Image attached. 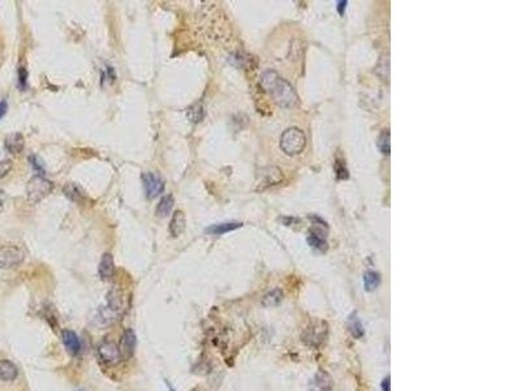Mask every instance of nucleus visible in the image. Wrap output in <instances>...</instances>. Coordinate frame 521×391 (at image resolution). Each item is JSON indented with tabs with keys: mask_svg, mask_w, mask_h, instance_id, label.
Listing matches in <instances>:
<instances>
[{
	"mask_svg": "<svg viewBox=\"0 0 521 391\" xmlns=\"http://www.w3.org/2000/svg\"><path fill=\"white\" fill-rule=\"evenodd\" d=\"M261 86L274 102L281 107H295L299 103V96L293 90L292 85L281 78L276 72H263L261 76Z\"/></svg>",
	"mask_w": 521,
	"mask_h": 391,
	"instance_id": "obj_1",
	"label": "nucleus"
},
{
	"mask_svg": "<svg viewBox=\"0 0 521 391\" xmlns=\"http://www.w3.org/2000/svg\"><path fill=\"white\" fill-rule=\"evenodd\" d=\"M327 335H328V325L326 321L312 320L302 330L301 340L309 347L318 348L326 341Z\"/></svg>",
	"mask_w": 521,
	"mask_h": 391,
	"instance_id": "obj_2",
	"label": "nucleus"
},
{
	"mask_svg": "<svg viewBox=\"0 0 521 391\" xmlns=\"http://www.w3.org/2000/svg\"><path fill=\"white\" fill-rule=\"evenodd\" d=\"M54 190V183L43 176V175H34L26 185V196L31 204H38L47 197Z\"/></svg>",
	"mask_w": 521,
	"mask_h": 391,
	"instance_id": "obj_3",
	"label": "nucleus"
},
{
	"mask_svg": "<svg viewBox=\"0 0 521 391\" xmlns=\"http://www.w3.org/2000/svg\"><path fill=\"white\" fill-rule=\"evenodd\" d=\"M305 134L299 128H290L284 130L280 137V148L287 156H297L305 148Z\"/></svg>",
	"mask_w": 521,
	"mask_h": 391,
	"instance_id": "obj_4",
	"label": "nucleus"
},
{
	"mask_svg": "<svg viewBox=\"0 0 521 391\" xmlns=\"http://www.w3.org/2000/svg\"><path fill=\"white\" fill-rule=\"evenodd\" d=\"M25 252L17 246L0 247V269H13L24 262Z\"/></svg>",
	"mask_w": 521,
	"mask_h": 391,
	"instance_id": "obj_5",
	"label": "nucleus"
},
{
	"mask_svg": "<svg viewBox=\"0 0 521 391\" xmlns=\"http://www.w3.org/2000/svg\"><path fill=\"white\" fill-rule=\"evenodd\" d=\"M144 190L149 200L157 199L164 190V181L157 172H144L141 176Z\"/></svg>",
	"mask_w": 521,
	"mask_h": 391,
	"instance_id": "obj_6",
	"label": "nucleus"
},
{
	"mask_svg": "<svg viewBox=\"0 0 521 391\" xmlns=\"http://www.w3.org/2000/svg\"><path fill=\"white\" fill-rule=\"evenodd\" d=\"M99 360L103 364L110 366H114L121 361V355L119 351V346L114 343L112 340H105L98 346L97 350Z\"/></svg>",
	"mask_w": 521,
	"mask_h": 391,
	"instance_id": "obj_7",
	"label": "nucleus"
},
{
	"mask_svg": "<svg viewBox=\"0 0 521 391\" xmlns=\"http://www.w3.org/2000/svg\"><path fill=\"white\" fill-rule=\"evenodd\" d=\"M137 338L136 332L132 329H127L121 335L120 343H119V351L121 355V360H129L132 359L134 351H136Z\"/></svg>",
	"mask_w": 521,
	"mask_h": 391,
	"instance_id": "obj_8",
	"label": "nucleus"
},
{
	"mask_svg": "<svg viewBox=\"0 0 521 391\" xmlns=\"http://www.w3.org/2000/svg\"><path fill=\"white\" fill-rule=\"evenodd\" d=\"M310 391H331L333 390V378L324 370H318L310 382H309Z\"/></svg>",
	"mask_w": 521,
	"mask_h": 391,
	"instance_id": "obj_9",
	"label": "nucleus"
},
{
	"mask_svg": "<svg viewBox=\"0 0 521 391\" xmlns=\"http://www.w3.org/2000/svg\"><path fill=\"white\" fill-rule=\"evenodd\" d=\"M20 370L13 361L8 359H0V381L4 383H12L19 378Z\"/></svg>",
	"mask_w": 521,
	"mask_h": 391,
	"instance_id": "obj_10",
	"label": "nucleus"
},
{
	"mask_svg": "<svg viewBox=\"0 0 521 391\" xmlns=\"http://www.w3.org/2000/svg\"><path fill=\"white\" fill-rule=\"evenodd\" d=\"M62 339L65 350H67V352H68L71 356H77V355H80L81 340L76 332L72 331V330L64 329L62 331Z\"/></svg>",
	"mask_w": 521,
	"mask_h": 391,
	"instance_id": "obj_11",
	"label": "nucleus"
},
{
	"mask_svg": "<svg viewBox=\"0 0 521 391\" xmlns=\"http://www.w3.org/2000/svg\"><path fill=\"white\" fill-rule=\"evenodd\" d=\"M98 273L102 280H110L115 274V262L114 256L111 253L106 252L105 255L101 258L98 266Z\"/></svg>",
	"mask_w": 521,
	"mask_h": 391,
	"instance_id": "obj_12",
	"label": "nucleus"
},
{
	"mask_svg": "<svg viewBox=\"0 0 521 391\" xmlns=\"http://www.w3.org/2000/svg\"><path fill=\"white\" fill-rule=\"evenodd\" d=\"M185 227H186L185 214H184L181 210H176L172 215V219H171L170 227H168L170 233L172 236H175V237H177V236H180L182 232H184V231H185Z\"/></svg>",
	"mask_w": 521,
	"mask_h": 391,
	"instance_id": "obj_13",
	"label": "nucleus"
},
{
	"mask_svg": "<svg viewBox=\"0 0 521 391\" xmlns=\"http://www.w3.org/2000/svg\"><path fill=\"white\" fill-rule=\"evenodd\" d=\"M4 146L11 154H20L25 148V138L21 133H11L6 137Z\"/></svg>",
	"mask_w": 521,
	"mask_h": 391,
	"instance_id": "obj_14",
	"label": "nucleus"
},
{
	"mask_svg": "<svg viewBox=\"0 0 521 391\" xmlns=\"http://www.w3.org/2000/svg\"><path fill=\"white\" fill-rule=\"evenodd\" d=\"M240 227H243V223H239V222H227V223H218L207 227L206 232L211 233V235H223V233L238 230Z\"/></svg>",
	"mask_w": 521,
	"mask_h": 391,
	"instance_id": "obj_15",
	"label": "nucleus"
},
{
	"mask_svg": "<svg viewBox=\"0 0 521 391\" xmlns=\"http://www.w3.org/2000/svg\"><path fill=\"white\" fill-rule=\"evenodd\" d=\"M107 308H110L115 313H120L123 309V298H121L120 289L112 288L107 295Z\"/></svg>",
	"mask_w": 521,
	"mask_h": 391,
	"instance_id": "obj_16",
	"label": "nucleus"
},
{
	"mask_svg": "<svg viewBox=\"0 0 521 391\" xmlns=\"http://www.w3.org/2000/svg\"><path fill=\"white\" fill-rule=\"evenodd\" d=\"M173 204H175V199H173L172 194L164 196L163 199L161 200V202H159L157 206L158 217L166 218L167 215H170L171 211H172V209H173Z\"/></svg>",
	"mask_w": 521,
	"mask_h": 391,
	"instance_id": "obj_17",
	"label": "nucleus"
},
{
	"mask_svg": "<svg viewBox=\"0 0 521 391\" xmlns=\"http://www.w3.org/2000/svg\"><path fill=\"white\" fill-rule=\"evenodd\" d=\"M281 300H283V291L280 288H274L263 296L262 305L266 308L276 307L280 304Z\"/></svg>",
	"mask_w": 521,
	"mask_h": 391,
	"instance_id": "obj_18",
	"label": "nucleus"
},
{
	"mask_svg": "<svg viewBox=\"0 0 521 391\" xmlns=\"http://www.w3.org/2000/svg\"><path fill=\"white\" fill-rule=\"evenodd\" d=\"M348 329L353 338H362L364 336V326L361 323L357 314H352L348 320Z\"/></svg>",
	"mask_w": 521,
	"mask_h": 391,
	"instance_id": "obj_19",
	"label": "nucleus"
},
{
	"mask_svg": "<svg viewBox=\"0 0 521 391\" xmlns=\"http://www.w3.org/2000/svg\"><path fill=\"white\" fill-rule=\"evenodd\" d=\"M381 284V275L376 271H366L364 274V287L366 291H374Z\"/></svg>",
	"mask_w": 521,
	"mask_h": 391,
	"instance_id": "obj_20",
	"label": "nucleus"
},
{
	"mask_svg": "<svg viewBox=\"0 0 521 391\" xmlns=\"http://www.w3.org/2000/svg\"><path fill=\"white\" fill-rule=\"evenodd\" d=\"M64 193H65V196H67V197H68L69 200H72V201L80 202L81 200L83 199L82 190H81L80 186L76 185V184H74V183L65 184Z\"/></svg>",
	"mask_w": 521,
	"mask_h": 391,
	"instance_id": "obj_21",
	"label": "nucleus"
},
{
	"mask_svg": "<svg viewBox=\"0 0 521 391\" xmlns=\"http://www.w3.org/2000/svg\"><path fill=\"white\" fill-rule=\"evenodd\" d=\"M186 116H188V119L192 123H200L205 116V110L202 105L201 103H195L193 106H191L188 109V112H186Z\"/></svg>",
	"mask_w": 521,
	"mask_h": 391,
	"instance_id": "obj_22",
	"label": "nucleus"
},
{
	"mask_svg": "<svg viewBox=\"0 0 521 391\" xmlns=\"http://www.w3.org/2000/svg\"><path fill=\"white\" fill-rule=\"evenodd\" d=\"M378 148H380L381 152L383 154H390V149H391V145H390V132L389 130H383L381 136L378 137Z\"/></svg>",
	"mask_w": 521,
	"mask_h": 391,
	"instance_id": "obj_23",
	"label": "nucleus"
},
{
	"mask_svg": "<svg viewBox=\"0 0 521 391\" xmlns=\"http://www.w3.org/2000/svg\"><path fill=\"white\" fill-rule=\"evenodd\" d=\"M335 174L338 179H348V170L346 167V163L343 161H336L335 162Z\"/></svg>",
	"mask_w": 521,
	"mask_h": 391,
	"instance_id": "obj_24",
	"label": "nucleus"
},
{
	"mask_svg": "<svg viewBox=\"0 0 521 391\" xmlns=\"http://www.w3.org/2000/svg\"><path fill=\"white\" fill-rule=\"evenodd\" d=\"M13 165L12 161L10 159H4V161H0V179L6 177L7 175L10 174L11 170H12Z\"/></svg>",
	"mask_w": 521,
	"mask_h": 391,
	"instance_id": "obj_25",
	"label": "nucleus"
},
{
	"mask_svg": "<svg viewBox=\"0 0 521 391\" xmlns=\"http://www.w3.org/2000/svg\"><path fill=\"white\" fill-rule=\"evenodd\" d=\"M26 78H28V72H26V69H25L24 67H21V68L19 69V84L22 89L26 86Z\"/></svg>",
	"mask_w": 521,
	"mask_h": 391,
	"instance_id": "obj_26",
	"label": "nucleus"
},
{
	"mask_svg": "<svg viewBox=\"0 0 521 391\" xmlns=\"http://www.w3.org/2000/svg\"><path fill=\"white\" fill-rule=\"evenodd\" d=\"M30 163H31V166H33V167L38 171V172H40V175L43 174V166H42V163H40V159L38 158V157H30Z\"/></svg>",
	"mask_w": 521,
	"mask_h": 391,
	"instance_id": "obj_27",
	"label": "nucleus"
},
{
	"mask_svg": "<svg viewBox=\"0 0 521 391\" xmlns=\"http://www.w3.org/2000/svg\"><path fill=\"white\" fill-rule=\"evenodd\" d=\"M7 110H8V105H7L6 101H2L0 102V120L4 118V115L7 114Z\"/></svg>",
	"mask_w": 521,
	"mask_h": 391,
	"instance_id": "obj_28",
	"label": "nucleus"
},
{
	"mask_svg": "<svg viewBox=\"0 0 521 391\" xmlns=\"http://www.w3.org/2000/svg\"><path fill=\"white\" fill-rule=\"evenodd\" d=\"M347 4H348V2L347 0H342V2H339L338 3V12H339V15H344V11H346L347 8Z\"/></svg>",
	"mask_w": 521,
	"mask_h": 391,
	"instance_id": "obj_29",
	"label": "nucleus"
},
{
	"mask_svg": "<svg viewBox=\"0 0 521 391\" xmlns=\"http://www.w3.org/2000/svg\"><path fill=\"white\" fill-rule=\"evenodd\" d=\"M4 204H6V194H4L3 190L0 189V213L3 211Z\"/></svg>",
	"mask_w": 521,
	"mask_h": 391,
	"instance_id": "obj_30",
	"label": "nucleus"
},
{
	"mask_svg": "<svg viewBox=\"0 0 521 391\" xmlns=\"http://www.w3.org/2000/svg\"><path fill=\"white\" fill-rule=\"evenodd\" d=\"M382 387H383V391H390V377H387V378L383 379Z\"/></svg>",
	"mask_w": 521,
	"mask_h": 391,
	"instance_id": "obj_31",
	"label": "nucleus"
},
{
	"mask_svg": "<svg viewBox=\"0 0 521 391\" xmlns=\"http://www.w3.org/2000/svg\"><path fill=\"white\" fill-rule=\"evenodd\" d=\"M167 386H168V391H175L172 387H171V385H170V383H168V382H167Z\"/></svg>",
	"mask_w": 521,
	"mask_h": 391,
	"instance_id": "obj_32",
	"label": "nucleus"
},
{
	"mask_svg": "<svg viewBox=\"0 0 521 391\" xmlns=\"http://www.w3.org/2000/svg\"><path fill=\"white\" fill-rule=\"evenodd\" d=\"M76 391H85V390H76Z\"/></svg>",
	"mask_w": 521,
	"mask_h": 391,
	"instance_id": "obj_33",
	"label": "nucleus"
}]
</instances>
